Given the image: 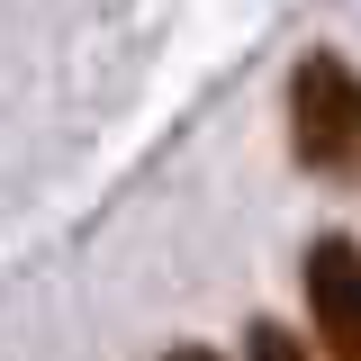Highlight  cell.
<instances>
[{"label": "cell", "instance_id": "2", "mask_svg": "<svg viewBox=\"0 0 361 361\" xmlns=\"http://www.w3.org/2000/svg\"><path fill=\"white\" fill-rule=\"evenodd\" d=\"M307 325L325 361H361V244L353 235L307 244Z\"/></svg>", "mask_w": 361, "mask_h": 361}, {"label": "cell", "instance_id": "1", "mask_svg": "<svg viewBox=\"0 0 361 361\" xmlns=\"http://www.w3.org/2000/svg\"><path fill=\"white\" fill-rule=\"evenodd\" d=\"M289 145L316 180H361V73L343 54H307L289 73Z\"/></svg>", "mask_w": 361, "mask_h": 361}, {"label": "cell", "instance_id": "3", "mask_svg": "<svg viewBox=\"0 0 361 361\" xmlns=\"http://www.w3.org/2000/svg\"><path fill=\"white\" fill-rule=\"evenodd\" d=\"M244 361H307V343H298L289 325H253V334H244Z\"/></svg>", "mask_w": 361, "mask_h": 361}, {"label": "cell", "instance_id": "4", "mask_svg": "<svg viewBox=\"0 0 361 361\" xmlns=\"http://www.w3.org/2000/svg\"><path fill=\"white\" fill-rule=\"evenodd\" d=\"M163 361H217V353H199V343H190V353H163Z\"/></svg>", "mask_w": 361, "mask_h": 361}]
</instances>
